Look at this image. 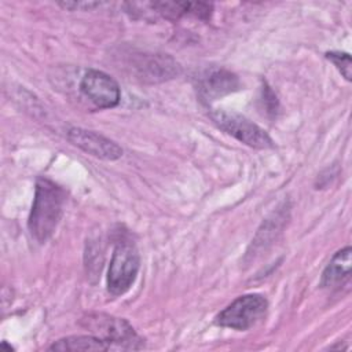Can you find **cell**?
Listing matches in <instances>:
<instances>
[{
    "instance_id": "obj_2",
    "label": "cell",
    "mask_w": 352,
    "mask_h": 352,
    "mask_svg": "<svg viewBox=\"0 0 352 352\" xmlns=\"http://www.w3.org/2000/svg\"><path fill=\"white\" fill-rule=\"evenodd\" d=\"M80 324L92 336L104 341L109 349H140L143 346V340L122 318L107 314H88L81 318Z\"/></svg>"
},
{
    "instance_id": "obj_14",
    "label": "cell",
    "mask_w": 352,
    "mask_h": 352,
    "mask_svg": "<svg viewBox=\"0 0 352 352\" xmlns=\"http://www.w3.org/2000/svg\"><path fill=\"white\" fill-rule=\"evenodd\" d=\"M261 91H263V104H264V109H265L267 114L271 116V117H275L276 113H278V109H279L276 95L274 94L271 87H268L267 82H264V87H263Z\"/></svg>"
},
{
    "instance_id": "obj_7",
    "label": "cell",
    "mask_w": 352,
    "mask_h": 352,
    "mask_svg": "<svg viewBox=\"0 0 352 352\" xmlns=\"http://www.w3.org/2000/svg\"><path fill=\"white\" fill-rule=\"evenodd\" d=\"M132 70L143 82H162L180 74L179 63L168 54H140L132 58Z\"/></svg>"
},
{
    "instance_id": "obj_9",
    "label": "cell",
    "mask_w": 352,
    "mask_h": 352,
    "mask_svg": "<svg viewBox=\"0 0 352 352\" xmlns=\"http://www.w3.org/2000/svg\"><path fill=\"white\" fill-rule=\"evenodd\" d=\"M241 88V80L238 76L227 69H212L206 70L198 77L197 92L202 102L210 103L221 99Z\"/></svg>"
},
{
    "instance_id": "obj_13",
    "label": "cell",
    "mask_w": 352,
    "mask_h": 352,
    "mask_svg": "<svg viewBox=\"0 0 352 352\" xmlns=\"http://www.w3.org/2000/svg\"><path fill=\"white\" fill-rule=\"evenodd\" d=\"M326 58L337 67V70L342 74V77L346 81H351L352 78V60H351V55L348 52H340V51H330L326 52Z\"/></svg>"
},
{
    "instance_id": "obj_10",
    "label": "cell",
    "mask_w": 352,
    "mask_h": 352,
    "mask_svg": "<svg viewBox=\"0 0 352 352\" xmlns=\"http://www.w3.org/2000/svg\"><path fill=\"white\" fill-rule=\"evenodd\" d=\"M352 267V249L349 246L338 250L326 268L323 270L320 286L322 287H338L342 285L351 275Z\"/></svg>"
},
{
    "instance_id": "obj_8",
    "label": "cell",
    "mask_w": 352,
    "mask_h": 352,
    "mask_svg": "<svg viewBox=\"0 0 352 352\" xmlns=\"http://www.w3.org/2000/svg\"><path fill=\"white\" fill-rule=\"evenodd\" d=\"M67 140L84 153L106 161H116L122 157V148L111 139L84 128H72Z\"/></svg>"
},
{
    "instance_id": "obj_5",
    "label": "cell",
    "mask_w": 352,
    "mask_h": 352,
    "mask_svg": "<svg viewBox=\"0 0 352 352\" xmlns=\"http://www.w3.org/2000/svg\"><path fill=\"white\" fill-rule=\"evenodd\" d=\"M210 118L220 129H223L246 146H250L253 148L274 147L272 139L263 128L238 113L214 110L210 113Z\"/></svg>"
},
{
    "instance_id": "obj_1",
    "label": "cell",
    "mask_w": 352,
    "mask_h": 352,
    "mask_svg": "<svg viewBox=\"0 0 352 352\" xmlns=\"http://www.w3.org/2000/svg\"><path fill=\"white\" fill-rule=\"evenodd\" d=\"M66 191L47 177H38L28 227L32 236L40 242H47L55 232L63 213Z\"/></svg>"
},
{
    "instance_id": "obj_4",
    "label": "cell",
    "mask_w": 352,
    "mask_h": 352,
    "mask_svg": "<svg viewBox=\"0 0 352 352\" xmlns=\"http://www.w3.org/2000/svg\"><path fill=\"white\" fill-rule=\"evenodd\" d=\"M268 301L257 293L243 294L217 314L214 323L234 330H248L264 319Z\"/></svg>"
},
{
    "instance_id": "obj_12",
    "label": "cell",
    "mask_w": 352,
    "mask_h": 352,
    "mask_svg": "<svg viewBox=\"0 0 352 352\" xmlns=\"http://www.w3.org/2000/svg\"><path fill=\"white\" fill-rule=\"evenodd\" d=\"M150 6L157 14L169 21H177L187 14H192L191 1H154Z\"/></svg>"
},
{
    "instance_id": "obj_15",
    "label": "cell",
    "mask_w": 352,
    "mask_h": 352,
    "mask_svg": "<svg viewBox=\"0 0 352 352\" xmlns=\"http://www.w3.org/2000/svg\"><path fill=\"white\" fill-rule=\"evenodd\" d=\"M1 346H4V348H7V349H10V351H12V349H14V348H12V346H11V345H8V344H7V342H6V341H3V342H1Z\"/></svg>"
},
{
    "instance_id": "obj_3",
    "label": "cell",
    "mask_w": 352,
    "mask_h": 352,
    "mask_svg": "<svg viewBox=\"0 0 352 352\" xmlns=\"http://www.w3.org/2000/svg\"><path fill=\"white\" fill-rule=\"evenodd\" d=\"M140 268V256L136 246L126 239L116 243L107 271V290L121 296L131 289Z\"/></svg>"
},
{
    "instance_id": "obj_6",
    "label": "cell",
    "mask_w": 352,
    "mask_h": 352,
    "mask_svg": "<svg viewBox=\"0 0 352 352\" xmlns=\"http://www.w3.org/2000/svg\"><path fill=\"white\" fill-rule=\"evenodd\" d=\"M81 92L99 109H111L120 103L121 91L117 81L104 72L89 69L80 82Z\"/></svg>"
},
{
    "instance_id": "obj_11",
    "label": "cell",
    "mask_w": 352,
    "mask_h": 352,
    "mask_svg": "<svg viewBox=\"0 0 352 352\" xmlns=\"http://www.w3.org/2000/svg\"><path fill=\"white\" fill-rule=\"evenodd\" d=\"M50 351L58 352H77V351H107L104 341L95 336H70L54 342Z\"/></svg>"
}]
</instances>
